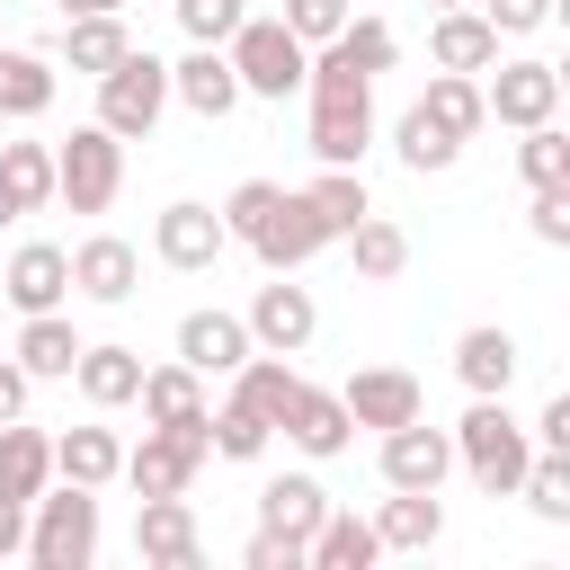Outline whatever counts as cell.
Listing matches in <instances>:
<instances>
[{
  "instance_id": "8",
  "label": "cell",
  "mask_w": 570,
  "mask_h": 570,
  "mask_svg": "<svg viewBox=\"0 0 570 570\" xmlns=\"http://www.w3.org/2000/svg\"><path fill=\"white\" fill-rule=\"evenodd\" d=\"M312 160H330V169H356L365 160V142H374V80H356V89H312Z\"/></svg>"
},
{
  "instance_id": "47",
  "label": "cell",
  "mask_w": 570,
  "mask_h": 570,
  "mask_svg": "<svg viewBox=\"0 0 570 570\" xmlns=\"http://www.w3.org/2000/svg\"><path fill=\"white\" fill-rule=\"evenodd\" d=\"M525 436H534L543 454H570V392H552V401H543V419H534Z\"/></svg>"
},
{
  "instance_id": "43",
  "label": "cell",
  "mask_w": 570,
  "mask_h": 570,
  "mask_svg": "<svg viewBox=\"0 0 570 570\" xmlns=\"http://www.w3.org/2000/svg\"><path fill=\"white\" fill-rule=\"evenodd\" d=\"M276 18H285L303 45H330V36H338L356 9H347V0H276Z\"/></svg>"
},
{
  "instance_id": "14",
  "label": "cell",
  "mask_w": 570,
  "mask_h": 570,
  "mask_svg": "<svg viewBox=\"0 0 570 570\" xmlns=\"http://www.w3.org/2000/svg\"><path fill=\"white\" fill-rule=\"evenodd\" d=\"M169 98H178L187 116L223 125V116L240 107V71H232V53H223V45H187V53L169 62Z\"/></svg>"
},
{
  "instance_id": "21",
  "label": "cell",
  "mask_w": 570,
  "mask_h": 570,
  "mask_svg": "<svg viewBox=\"0 0 570 570\" xmlns=\"http://www.w3.org/2000/svg\"><path fill=\"white\" fill-rule=\"evenodd\" d=\"M517 338L499 330V321H472L463 338H454V374H463V392H499L508 401V383H517Z\"/></svg>"
},
{
  "instance_id": "11",
  "label": "cell",
  "mask_w": 570,
  "mask_h": 570,
  "mask_svg": "<svg viewBox=\"0 0 570 570\" xmlns=\"http://www.w3.org/2000/svg\"><path fill=\"white\" fill-rule=\"evenodd\" d=\"M249 347H267V356H303L312 347V330H321V303L303 294V285H285V276H267L258 294H249Z\"/></svg>"
},
{
  "instance_id": "28",
  "label": "cell",
  "mask_w": 570,
  "mask_h": 570,
  "mask_svg": "<svg viewBox=\"0 0 570 570\" xmlns=\"http://www.w3.org/2000/svg\"><path fill=\"white\" fill-rule=\"evenodd\" d=\"M71 356H80V330H71L62 312H27V330H18L27 383H71Z\"/></svg>"
},
{
  "instance_id": "4",
  "label": "cell",
  "mask_w": 570,
  "mask_h": 570,
  "mask_svg": "<svg viewBox=\"0 0 570 570\" xmlns=\"http://www.w3.org/2000/svg\"><path fill=\"white\" fill-rule=\"evenodd\" d=\"M116 187H125V142L89 116V125H71L62 142H53V196L71 205V214H107L116 205Z\"/></svg>"
},
{
  "instance_id": "50",
  "label": "cell",
  "mask_w": 570,
  "mask_h": 570,
  "mask_svg": "<svg viewBox=\"0 0 570 570\" xmlns=\"http://www.w3.org/2000/svg\"><path fill=\"white\" fill-rule=\"evenodd\" d=\"M9 552H27V508H18V499H0V561H9Z\"/></svg>"
},
{
  "instance_id": "27",
  "label": "cell",
  "mask_w": 570,
  "mask_h": 570,
  "mask_svg": "<svg viewBox=\"0 0 570 570\" xmlns=\"http://www.w3.org/2000/svg\"><path fill=\"white\" fill-rule=\"evenodd\" d=\"M303 561H312V570H365V561H383V534H374V517H347V508H330V517L312 525Z\"/></svg>"
},
{
  "instance_id": "29",
  "label": "cell",
  "mask_w": 570,
  "mask_h": 570,
  "mask_svg": "<svg viewBox=\"0 0 570 570\" xmlns=\"http://www.w3.org/2000/svg\"><path fill=\"white\" fill-rule=\"evenodd\" d=\"M294 383H303V374H294V356H267V347H249V356L232 365V401H240V410H258L267 428L285 419V401H294Z\"/></svg>"
},
{
  "instance_id": "15",
  "label": "cell",
  "mask_w": 570,
  "mask_h": 570,
  "mask_svg": "<svg viewBox=\"0 0 570 570\" xmlns=\"http://www.w3.org/2000/svg\"><path fill=\"white\" fill-rule=\"evenodd\" d=\"M134 552H142V561H160V570H196V561H205V534H196L187 490H178V499H142V508H134Z\"/></svg>"
},
{
  "instance_id": "2",
  "label": "cell",
  "mask_w": 570,
  "mask_h": 570,
  "mask_svg": "<svg viewBox=\"0 0 570 570\" xmlns=\"http://www.w3.org/2000/svg\"><path fill=\"white\" fill-rule=\"evenodd\" d=\"M27 561L36 570H89L98 561V490L62 481L27 499Z\"/></svg>"
},
{
  "instance_id": "44",
  "label": "cell",
  "mask_w": 570,
  "mask_h": 570,
  "mask_svg": "<svg viewBox=\"0 0 570 570\" xmlns=\"http://www.w3.org/2000/svg\"><path fill=\"white\" fill-rule=\"evenodd\" d=\"M267 205H276V178H240V187L223 196V232H232V240H249V232L267 223Z\"/></svg>"
},
{
  "instance_id": "39",
  "label": "cell",
  "mask_w": 570,
  "mask_h": 570,
  "mask_svg": "<svg viewBox=\"0 0 570 570\" xmlns=\"http://www.w3.org/2000/svg\"><path fill=\"white\" fill-rule=\"evenodd\" d=\"M517 178L525 187H570V134L561 125H525L517 134Z\"/></svg>"
},
{
  "instance_id": "31",
  "label": "cell",
  "mask_w": 570,
  "mask_h": 570,
  "mask_svg": "<svg viewBox=\"0 0 570 570\" xmlns=\"http://www.w3.org/2000/svg\"><path fill=\"white\" fill-rule=\"evenodd\" d=\"M374 534H383V552H428V543L445 534L436 490H392V499H383V517H374Z\"/></svg>"
},
{
  "instance_id": "18",
  "label": "cell",
  "mask_w": 570,
  "mask_h": 570,
  "mask_svg": "<svg viewBox=\"0 0 570 570\" xmlns=\"http://www.w3.org/2000/svg\"><path fill=\"white\" fill-rule=\"evenodd\" d=\"M0 294H9L18 312H62V294H71V249H53V240H27V249H9V267H0Z\"/></svg>"
},
{
  "instance_id": "13",
  "label": "cell",
  "mask_w": 570,
  "mask_h": 570,
  "mask_svg": "<svg viewBox=\"0 0 570 570\" xmlns=\"http://www.w3.org/2000/svg\"><path fill=\"white\" fill-rule=\"evenodd\" d=\"M338 401H347V419H356V428H374V436L428 410V392H419V374H410V365H356V374L338 383Z\"/></svg>"
},
{
  "instance_id": "33",
  "label": "cell",
  "mask_w": 570,
  "mask_h": 570,
  "mask_svg": "<svg viewBox=\"0 0 570 570\" xmlns=\"http://www.w3.org/2000/svg\"><path fill=\"white\" fill-rule=\"evenodd\" d=\"M338 240H347V258H356V276H365V285H392V276L410 267V232H401V223H383V214L347 223Z\"/></svg>"
},
{
  "instance_id": "19",
  "label": "cell",
  "mask_w": 570,
  "mask_h": 570,
  "mask_svg": "<svg viewBox=\"0 0 570 570\" xmlns=\"http://www.w3.org/2000/svg\"><path fill=\"white\" fill-rule=\"evenodd\" d=\"M428 53H436V71H490L499 62V27L481 18V9H436V27H428Z\"/></svg>"
},
{
  "instance_id": "34",
  "label": "cell",
  "mask_w": 570,
  "mask_h": 570,
  "mask_svg": "<svg viewBox=\"0 0 570 570\" xmlns=\"http://www.w3.org/2000/svg\"><path fill=\"white\" fill-rule=\"evenodd\" d=\"M419 116H428V125H445L454 142H472V134L490 125V116H481V80H472V71H436V80H428V98H419Z\"/></svg>"
},
{
  "instance_id": "45",
  "label": "cell",
  "mask_w": 570,
  "mask_h": 570,
  "mask_svg": "<svg viewBox=\"0 0 570 570\" xmlns=\"http://www.w3.org/2000/svg\"><path fill=\"white\" fill-rule=\"evenodd\" d=\"M525 223H534V240H543V249H570V187H534Z\"/></svg>"
},
{
  "instance_id": "30",
  "label": "cell",
  "mask_w": 570,
  "mask_h": 570,
  "mask_svg": "<svg viewBox=\"0 0 570 570\" xmlns=\"http://www.w3.org/2000/svg\"><path fill=\"white\" fill-rule=\"evenodd\" d=\"M116 472H125V445H116V428H71V436H53V481L107 490Z\"/></svg>"
},
{
  "instance_id": "32",
  "label": "cell",
  "mask_w": 570,
  "mask_h": 570,
  "mask_svg": "<svg viewBox=\"0 0 570 570\" xmlns=\"http://www.w3.org/2000/svg\"><path fill=\"white\" fill-rule=\"evenodd\" d=\"M125 53H134V36H125V18H116V9H98V18H62V62H71V71H89V80H98V71H107V62H125Z\"/></svg>"
},
{
  "instance_id": "16",
  "label": "cell",
  "mask_w": 570,
  "mask_h": 570,
  "mask_svg": "<svg viewBox=\"0 0 570 570\" xmlns=\"http://www.w3.org/2000/svg\"><path fill=\"white\" fill-rule=\"evenodd\" d=\"M134 285H142V249H134V240L89 232V240L71 249V294H89V303H134Z\"/></svg>"
},
{
  "instance_id": "3",
  "label": "cell",
  "mask_w": 570,
  "mask_h": 570,
  "mask_svg": "<svg viewBox=\"0 0 570 570\" xmlns=\"http://www.w3.org/2000/svg\"><path fill=\"white\" fill-rule=\"evenodd\" d=\"M223 53H232V71H240V98H294V89H303V62H312V45H303L276 9H267V18L249 9V18L223 36Z\"/></svg>"
},
{
  "instance_id": "53",
  "label": "cell",
  "mask_w": 570,
  "mask_h": 570,
  "mask_svg": "<svg viewBox=\"0 0 570 570\" xmlns=\"http://www.w3.org/2000/svg\"><path fill=\"white\" fill-rule=\"evenodd\" d=\"M428 9H472V0H428Z\"/></svg>"
},
{
  "instance_id": "49",
  "label": "cell",
  "mask_w": 570,
  "mask_h": 570,
  "mask_svg": "<svg viewBox=\"0 0 570 570\" xmlns=\"http://www.w3.org/2000/svg\"><path fill=\"white\" fill-rule=\"evenodd\" d=\"M27 392H36L27 365H0V419H27Z\"/></svg>"
},
{
  "instance_id": "10",
  "label": "cell",
  "mask_w": 570,
  "mask_h": 570,
  "mask_svg": "<svg viewBox=\"0 0 570 570\" xmlns=\"http://www.w3.org/2000/svg\"><path fill=\"white\" fill-rule=\"evenodd\" d=\"M249 249H258V267H267V276H294L303 258H321V249H330V232H321V214L303 205V187H276V205H267V223L249 232Z\"/></svg>"
},
{
  "instance_id": "25",
  "label": "cell",
  "mask_w": 570,
  "mask_h": 570,
  "mask_svg": "<svg viewBox=\"0 0 570 570\" xmlns=\"http://www.w3.org/2000/svg\"><path fill=\"white\" fill-rule=\"evenodd\" d=\"M53 481V436L45 428H27V419H0V499H36Z\"/></svg>"
},
{
  "instance_id": "1",
  "label": "cell",
  "mask_w": 570,
  "mask_h": 570,
  "mask_svg": "<svg viewBox=\"0 0 570 570\" xmlns=\"http://www.w3.org/2000/svg\"><path fill=\"white\" fill-rule=\"evenodd\" d=\"M445 436H454V463H463L490 499H517V481H525V463H534V436L508 419L499 392H472V410H463Z\"/></svg>"
},
{
  "instance_id": "38",
  "label": "cell",
  "mask_w": 570,
  "mask_h": 570,
  "mask_svg": "<svg viewBox=\"0 0 570 570\" xmlns=\"http://www.w3.org/2000/svg\"><path fill=\"white\" fill-rule=\"evenodd\" d=\"M392 151H401V169H419V178H436V169H454V160H463V142H454L445 125H428L419 107L392 125Z\"/></svg>"
},
{
  "instance_id": "42",
  "label": "cell",
  "mask_w": 570,
  "mask_h": 570,
  "mask_svg": "<svg viewBox=\"0 0 570 570\" xmlns=\"http://www.w3.org/2000/svg\"><path fill=\"white\" fill-rule=\"evenodd\" d=\"M240 18H249V0H178V27H187V45H223Z\"/></svg>"
},
{
  "instance_id": "40",
  "label": "cell",
  "mask_w": 570,
  "mask_h": 570,
  "mask_svg": "<svg viewBox=\"0 0 570 570\" xmlns=\"http://www.w3.org/2000/svg\"><path fill=\"white\" fill-rule=\"evenodd\" d=\"M205 436H214V454H223V463H258L276 428H267L258 410H240V401H223V410H205Z\"/></svg>"
},
{
  "instance_id": "9",
  "label": "cell",
  "mask_w": 570,
  "mask_h": 570,
  "mask_svg": "<svg viewBox=\"0 0 570 570\" xmlns=\"http://www.w3.org/2000/svg\"><path fill=\"white\" fill-rule=\"evenodd\" d=\"M151 249H160V267H178V276H205V267L232 249V232H223V214H214V205L178 196V205H160V223H151Z\"/></svg>"
},
{
  "instance_id": "5",
  "label": "cell",
  "mask_w": 570,
  "mask_h": 570,
  "mask_svg": "<svg viewBox=\"0 0 570 570\" xmlns=\"http://www.w3.org/2000/svg\"><path fill=\"white\" fill-rule=\"evenodd\" d=\"M169 116V62L160 53H125L98 71V125L116 142H151V125Z\"/></svg>"
},
{
  "instance_id": "35",
  "label": "cell",
  "mask_w": 570,
  "mask_h": 570,
  "mask_svg": "<svg viewBox=\"0 0 570 570\" xmlns=\"http://www.w3.org/2000/svg\"><path fill=\"white\" fill-rule=\"evenodd\" d=\"M321 53H330V62H347L356 80H374V71H392V62H401V36H392L383 18H347V27H338Z\"/></svg>"
},
{
  "instance_id": "41",
  "label": "cell",
  "mask_w": 570,
  "mask_h": 570,
  "mask_svg": "<svg viewBox=\"0 0 570 570\" xmlns=\"http://www.w3.org/2000/svg\"><path fill=\"white\" fill-rule=\"evenodd\" d=\"M517 499H525L543 525H570V454H543V445H534V463H525Z\"/></svg>"
},
{
  "instance_id": "24",
  "label": "cell",
  "mask_w": 570,
  "mask_h": 570,
  "mask_svg": "<svg viewBox=\"0 0 570 570\" xmlns=\"http://www.w3.org/2000/svg\"><path fill=\"white\" fill-rule=\"evenodd\" d=\"M71 383H80L89 410H125V401L142 392V356L116 347V338H107V347H80V356H71Z\"/></svg>"
},
{
  "instance_id": "6",
  "label": "cell",
  "mask_w": 570,
  "mask_h": 570,
  "mask_svg": "<svg viewBox=\"0 0 570 570\" xmlns=\"http://www.w3.org/2000/svg\"><path fill=\"white\" fill-rule=\"evenodd\" d=\"M205 454H214L205 419H187V428H151V436L125 454V472H116V481H134L142 499H178V490L205 472Z\"/></svg>"
},
{
  "instance_id": "52",
  "label": "cell",
  "mask_w": 570,
  "mask_h": 570,
  "mask_svg": "<svg viewBox=\"0 0 570 570\" xmlns=\"http://www.w3.org/2000/svg\"><path fill=\"white\" fill-rule=\"evenodd\" d=\"M0 223H18V205H9V187H0Z\"/></svg>"
},
{
  "instance_id": "54",
  "label": "cell",
  "mask_w": 570,
  "mask_h": 570,
  "mask_svg": "<svg viewBox=\"0 0 570 570\" xmlns=\"http://www.w3.org/2000/svg\"><path fill=\"white\" fill-rule=\"evenodd\" d=\"M267 9H276V0H267Z\"/></svg>"
},
{
  "instance_id": "51",
  "label": "cell",
  "mask_w": 570,
  "mask_h": 570,
  "mask_svg": "<svg viewBox=\"0 0 570 570\" xmlns=\"http://www.w3.org/2000/svg\"><path fill=\"white\" fill-rule=\"evenodd\" d=\"M98 9H125V0H62V18H98Z\"/></svg>"
},
{
  "instance_id": "46",
  "label": "cell",
  "mask_w": 570,
  "mask_h": 570,
  "mask_svg": "<svg viewBox=\"0 0 570 570\" xmlns=\"http://www.w3.org/2000/svg\"><path fill=\"white\" fill-rule=\"evenodd\" d=\"M472 9H481V18L499 27V36H534V27H543V18L561 9V0H472Z\"/></svg>"
},
{
  "instance_id": "12",
  "label": "cell",
  "mask_w": 570,
  "mask_h": 570,
  "mask_svg": "<svg viewBox=\"0 0 570 570\" xmlns=\"http://www.w3.org/2000/svg\"><path fill=\"white\" fill-rule=\"evenodd\" d=\"M445 472H454V436L428 428V410L383 428V490H445Z\"/></svg>"
},
{
  "instance_id": "22",
  "label": "cell",
  "mask_w": 570,
  "mask_h": 570,
  "mask_svg": "<svg viewBox=\"0 0 570 570\" xmlns=\"http://www.w3.org/2000/svg\"><path fill=\"white\" fill-rule=\"evenodd\" d=\"M330 517V490L312 481V472H276L267 490H258V525L267 534H285V543H312V525Z\"/></svg>"
},
{
  "instance_id": "17",
  "label": "cell",
  "mask_w": 570,
  "mask_h": 570,
  "mask_svg": "<svg viewBox=\"0 0 570 570\" xmlns=\"http://www.w3.org/2000/svg\"><path fill=\"white\" fill-rule=\"evenodd\" d=\"M285 445L294 454H312V463H330V454H347V436H356V419H347V401L338 392H312V383H294V401H285Z\"/></svg>"
},
{
  "instance_id": "36",
  "label": "cell",
  "mask_w": 570,
  "mask_h": 570,
  "mask_svg": "<svg viewBox=\"0 0 570 570\" xmlns=\"http://www.w3.org/2000/svg\"><path fill=\"white\" fill-rule=\"evenodd\" d=\"M303 205L321 214V232H330V240H338L347 223H365V214H374V196H365V178H356V169H330V160H321V178L303 187Z\"/></svg>"
},
{
  "instance_id": "7",
  "label": "cell",
  "mask_w": 570,
  "mask_h": 570,
  "mask_svg": "<svg viewBox=\"0 0 570 570\" xmlns=\"http://www.w3.org/2000/svg\"><path fill=\"white\" fill-rule=\"evenodd\" d=\"M481 116L508 125V134L552 125V116H561V71H552V62H490V80H481Z\"/></svg>"
},
{
  "instance_id": "23",
  "label": "cell",
  "mask_w": 570,
  "mask_h": 570,
  "mask_svg": "<svg viewBox=\"0 0 570 570\" xmlns=\"http://www.w3.org/2000/svg\"><path fill=\"white\" fill-rule=\"evenodd\" d=\"M53 89H62V71H53L45 53L0 45V125H36V116L53 107Z\"/></svg>"
},
{
  "instance_id": "37",
  "label": "cell",
  "mask_w": 570,
  "mask_h": 570,
  "mask_svg": "<svg viewBox=\"0 0 570 570\" xmlns=\"http://www.w3.org/2000/svg\"><path fill=\"white\" fill-rule=\"evenodd\" d=\"M0 187H9L18 214L53 205V151H45V142H0Z\"/></svg>"
},
{
  "instance_id": "48",
  "label": "cell",
  "mask_w": 570,
  "mask_h": 570,
  "mask_svg": "<svg viewBox=\"0 0 570 570\" xmlns=\"http://www.w3.org/2000/svg\"><path fill=\"white\" fill-rule=\"evenodd\" d=\"M249 570H303V543H285V534H249Z\"/></svg>"
},
{
  "instance_id": "26",
  "label": "cell",
  "mask_w": 570,
  "mask_h": 570,
  "mask_svg": "<svg viewBox=\"0 0 570 570\" xmlns=\"http://www.w3.org/2000/svg\"><path fill=\"white\" fill-rule=\"evenodd\" d=\"M134 401H142V419H151V428H187V419H205V410H214L196 365H142V392H134Z\"/></svg>"
},
{
  "instance_id": "20",
  "label": "cell",
  "mask_w": 570,
  "mask_h": 570,
  "mask_svg": "<svg viewBox=\"0 0 570 570\" xmlns=\"http://www.w3.org/2000/svg\"><path fill=\"white\" fill-rule=\"evenodd\" d=\"M240 356H249V321H240V312H187V321H178V365L232 374Z\"/></svg>"
}]
</instances>
